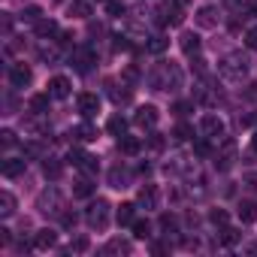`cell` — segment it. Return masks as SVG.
<instances>
[{"label":"cell","mask_w":257,"mask_h":257,"mask_svg":"<svg viewBox=\"0 0 257 257\" xmlns=\"http://www.w3.org/2000/svg\"><path fill=\"white\" fill-rule=\"evenodd\" d=\"M182 82H185V76H182L179 64H173V61H161V64L149 73V85H152L155 91H179Z\"/></svg>","instance_id":"6da1fadb"},{"label":"cell","mask_w":257,"mask_h":257,"mask_svg":"<svg viewBox=\"0 0 257 257\" xmlns=\"http://www.w3.org/2000/svg\"><path fill=\"white\" fill-rule=\"evenodd\" d=\"M248 73H251V61H248V55H242V52H230L227 58H221L218 61V76L224 79V82H242V79H248Z\"/></svg>","instance_id":"7a4b0ae2"},{"label":"cell","mask_w":257,"mask_h":257,"mask_svg":"<svg viewBox=\"0 0 257 257\" xmlns=\"http://www.w3.org/2000/svg\"><path fill=\"white\" fill-rule=\"evenodd\" d=\"M64 209H67V203H64V194H61L58 188H46V191L37 194V212H40V215H46V218H61Z\"/></svg>","instance_id":"3957f363"},{"label":"cell","mask_w":257,"mask_h":257,"mask_svg":"<svg viewBox=\"0 0 257 257\" xmlns=\"http://www.w3.org/2000/svg\"><path fill=\"white\" fill-rule=\"evenodd\" d=\"M109 200H103V197H97V200H91L88 203V209H85V224L91 227V230H106V224H109Z\"/></svg>","instance_id":"277c9868"},{"label":"cell","mask_w":257,"mask_h":257,"mask_svg":"<svg viewBox=\"0 0 257 257\" xmlns=\"http://www.w3.org/2000/svg\"><path fill=\"white\" fill-rule=\"evenodd\" d=\"M212 161H215V170H221V173H227L233 164H236V140H230V137H224L221 140V146L212 152Z\"/></svg>","instance_id":"5b68a950"},{"label":"cell","mask_w":257,"mask_h":257,"mask_svg":"<svg viewBox=\"0 0 257 257\" xmlns=\"http://www.w3.org/2000/svg\"><path fill=\"white\" fill-rule=\"evenodd\" d=\"M25 134L34 137V140H46L49 137V118L43 112H31L25 118Z\"/></svg>","instance_id":"8992f818"},{"label":"cell","mask_w":257,"mask_h":257,"mask_svg":"<svg viewBox=\"0 0 257 257\" xmlns=\"http://www.w3.org/2000/svg\"><path fill=\"white\" fill-rule=\"evenodd\" d=\"M67 161L82 173V176H97V158H91L88 152H82V149H73L70 155H67Z\"/></svg>","instance_id":"52a82bcc"},{"label":"cell","mask_w":257,"mask_h":257,"mask_svg":"<svg viewBox=\"0 0 257 257\" xmlns=\"http://www.w3.org/2000/svg\"><path fill=\"white\" fill-rule=\"evenodd\" d=\"M200 137H209V140L224 137V121H221V115L209 112V115H203V118H200Z\"/></svg>","instance_id":"ba28073f"},{"label":"cell","mask_w":257,"mask_h":257,"mask_svg":"<svg viewBox=\"0 0 257 257\" xmlns=\"http://www.w3.org/2000/svg\"><path fill=\"white\" fill-rule=\"evenodd\" d=\"M158 121H161V112L155 106H140L137 115H134V124L140 127V131H155Z\"/></svg>","instance_id":"9c48e42d"},{"label":"cell","mask_w":257,"mask_h":257,"mask_svg":"<svg viewBox=\"0 0 257 257\" xmlns=\"http://www.w3.org/2000/svg\"><path fill=\"white\" fill-rule=\"evenodd\" d=\"M106 88H109V97H112L115 106H124V103H131V100H134V88H131V82H106Z\"/></svg>","instance_id":"30bf717a"},{"label":"cell","mask_w":257,"mask_h":257,"mask_svg":"<svg viewBox=\"0 0 257 257\" xmlns=\"http://www.w3.org/2000/svg\"><path fill=\"white\" fill-rule=\"evenodd\" d=\"M31 79H34V73L28 64H10V85L13 88H25V85H31Z\"/></svg>","instance_id":"8fae6325"},{"label":"cell","mask_w":257,"mask_h":257,"mask_svg":"<svg viewBox=\"0 0 257 257\" xmlns=\"http://www.w3.org/2000/svg\"><path fill=\"white\" fill-rule=\"evenodd\" d=\"M134 251V245H131V239H121V236H115V239H109L106 245H103V254L106 257H127V254H131Z\"/></svg>","instance_id":"7c38bea8"},{"label":"cell","mask_w":257,"mask_h":257,"mask_svg":"<svg viewBox=\"0 0 257 257\" xmlns=\"http://www.w3.org/2000/svg\"><path fill=\"white\" fill-rule=\"evenodd\" d=\"M49 94H52V100H67V97L73 94L70 79H67V76H55V79L49 82Z\"/></svg>","instance_id":"4fadbf2b"},{"label":"cell","mask_w":257,"mask_h":257,"mask_svg":"<svg viewBox=\"0 0 257 257\" xmlns=\"http://www.w3.org/2000/svg\"><path fill=\"white\" fill-rule=\"evenodd\" d=\"M137 203H140L143 209H158V203H161V191H158L155 185H143L140 194H137Z\"/></svg>","instance_id":"5bb4252c"},{"label":"cell","mask_w":257,"mask_h":257,"mask_svg":"<svg viewBox=\"0 0 257 257\" xmlns=\"http://www.w3.org/2000/svg\"><path fill=\"white\" fill-rule=\"evenodd\" d=\"M25 170H28L25 158H7L4 164H0V173H4L7 179H19V176H25Z\"/></svg>","instance_id":"9a60e30c"},{"label":"cell","mask_w":257,"mask_h":257,"mask_svg":"<svg viewBox=\"0 0 257 257\" xmlns=\"http://www.w3.org/2000/svg\"><path fill=\"white\" fill-rule=\"evenodd\" d=\"M131 182H134V173L131 170H127V167H112L109 170V185L112 188H131Z\"/></svg>","instance_id":"2e32d148"},{"label":"cell","mask_w":257,"mask_h":257,"mask_svg":"<svg viewBox=\"0 0 257 257\" xmlns=\"http://www.w3.org/2000/svg\"><path fill=\"white\" fill-rule=\"evenodd\" d=\"M94 191H97L94 176H82V179H76V182H73V197H79V200H91V197H94Z\"/></svg>","instance_id":"e0dca14e"},{"label":"cell","mask_w":257,"mask_h":257,"mask_svg":"<svg viewBox=\"0 0 257 257\" xmlns=\"http://www.w3.org/2000/svg\"><path fill=\"white\" fill-rule=\"evenodd\" d=\"M79 112H82V118H94L100 112V97L97 94H79Z\"/></svg>","instance_id":"ac0fdd59"},{"label":"cell","mask_w":257,"mask_h":257,"mask_svg":"<svg viewBox=\"0 0 257 257\" xmlns=\"http://www.w3.org/2000/svg\"><path fill=\"white\" fill-rule=\"evenodd\" d=\"M70 137H73V140H79V143H94V140H97V127L85 118L82 124H76V127H73V134H70Z\"/></svg>","instance_id":"d6986e66"},{"label":"cell","mask_w":257,"mask_h":257,"mask_svg":"<svg viewBox=\"0 0 257 257\" xmlns=\"http://www.w3.org/2000/svg\"><path fill=\"white\" fill-rule=\"evenodd\" d=\"M218 19H221V16H218L215 7H203V10H197V16H194V22H197L200 28H206V31H209V28H218Z\"/></svg>","instance_id":"ffe728a7"},{"label":"cell","mask_w":257,"mask_h":257,"mask_svg":"<svg viewBox=\"0 0 257 257\" xmlns=\"http://www.w3.org/2000/svg\"><path fill=\"white\" fill-rule=\"evenodd\" d=\"M115 221H118V227L134 224V221H137V203H121V206L115 209Z\"/></svg>","instance_id":"44dd1931"},{"label":"cell","mask_w":257,"mask_h":257,"mask_svg":"<svg viewBox=\"0 0 257 257\" xmlns=\"http://www.w3.org/2000/svg\"><path fill=\"white\" fill-rule=\"evenodd\" d=\"M179 46H182V52H185L188 58H197V55H200V37L191 34V31H185V34L179 37Z\"/></svg>","instance_id":"7402d4cb"},{"label":"cell","mask_w":257,"mask_h":257,"mask_svg":"<svg viewBox=\"0 0 257 257\" xmlns=\"http://www.w3.org/2000/svg\"><path fill=\"white\" fill-rule=\"evenodd\" d=\"M58 245V233L55 230H37V236H34V248H40V251H49V248H55Z\"/></svg>","instance_id":"603a6c76"},{"label":"cell","mask_w":257,"mask_h":257,"mask_svg":"<svg viewBox=\"0 0 257 257\" xmlns=\"http://www.w3.org/2000/svg\"><path fill=\"white\" fill-rule=\"evenodd\" d=\"M118 152H124V155H140L143 152V140L140 137H118Z\"/></svg>","instance_id":"cb8c5ba5"},{"label":"cell","mask_w":257,"mask_h":257,"mask_svg":"<svg viewBox=\"0 0 257 257\" xmlns=\"http://www.w3.org/2000/svg\"><path fill=\"white\" fill-rule=\"evenodd\" d=\"M167 49H170V40H167L164 34H155V37L146 40V52H149V55H164Z\"/></svg>","instance_id":"d4e9b609"},{"label":"cell","mask_w":257,"mask_h":257,"mask_svg":"<svg viewBox=\"0 0 257 257\" xmlns=\"http://www.w3.org/2000/svg\"><path fill=\"white\" fill-rule=\"evenodd\" d=\"M236 212H239V221H242V224H254V221H257V203H254V200H242Z\"/></svg>","instance_id":"484cf974"},{"label":"cell","mask_w":257,"mask_h":257,"mask_svg":"<svg viewBox=\"0 0 257 257\" xmlns=\"http://www.w3.org/2000/svg\"><path fill=\"white\" fill-rule=\"evenodd\" d=\"M67 13H70V19H91L94 7H91V0H73Z\"/></svg>","instance_id":"4316f807"},{"label":"cell","mask_w":257,"mask_h":257,"mask_svg":"<svg viewBox=\"0 0 257 257\" xmlns=\"http://www.w3.org/2000/svg\"><path fill=\"white\" fill-rule=\"evenodd\" d=\"M34 28H37V37H40V40H52V37L58 34V22H55V19H40Z\"/></svg>","instance_id":"83f0119b"},{"label":"cell","mask_w":257,"mask_h":257,"mask_svg":"<svg viewBox=\"0 0 257 257\" xmlns=\"http://www.w3.org/2000/svg\"><path fill=\"white\" fill-rule=\"evenodd\" d=\"M61 173H64V164L58 161V158H43V176L46 179H61Z\"/></svg>","instance_id":"f1b7e54d"},{"label":"cell","mask_w":257,"mask_h":257,"mask_svg":"<svg viewBox=\"0 0 257 257\" xmlns=\"http://www.w3.org/2000/svg\"><path fill=\"white\" fill-rule=\"evenodd\" d=\"M16 215V197L10 191H0V218H13Z\"/></svg>","instance_id":"f546056e"},{"label":"cell","mask_w":257,"mask_h":257,"mask_svg":"<svg viewBox=\"0 0 257 257\" xmlns=\"http://www.w3.org/2000/svg\"><path fill=\"white\" fill-rule=\"evenodd\" d=\"M37 52H40V58H43L46 64H55V61L61 58V49H58L55 43H46V40L40 43V49H37Z\"/></svg>","instance_id":"4dcf8cb0"},{"label":"cell","mask_w":257,"mask_h":257,"mask_svg":"<svg viewBox=\"0 0 257 257\" xmlns=\"http://www.w3.org/2000/svg\"><path fill=\"white\" fill-rule=\"evenodd\" d=\"M106 131H109L112 137H124V131H127V121H124L121 115H112V118L106 121Z\"/></svg>","instance_id":"1f68e13d"},{"label":"cell","mask_w":257,"mask_h":257,"mask_svg":"<svg viewBox=\"0 0 257 257\" xmlns=\"http://www.w3.org/2000/svg\"><path fill=\"white\" fill-rule=\"evenodd\" d=\"M91 248V242H88V236H76L67 248H64V254H85Z\"/></svg>","instance_id":"d6a6232c"},{"label":"cell","mask_w":257,"mask_h":257,"mask_svg":"<svg viewBox=\"0 0 257 257\" xmlns=\"http://www.w3.org/2000/svg\"><path fill=\"white\" fill-rule=\"evenodd\" d=\"M49 100H52V94H37V97H31V112H49Z\"/></svg>","instance_id":"836d02e7"},{"label":"cell","mask_w":257,"mask_h":257,"mask_svg":"<svg viewBox=\"0 0 257 257\" xmlns=\"http://www.w3.org/2000/svg\"><path fill=\"white\" fill-rule=\"evenodd\" d=\"M164 146H167V140H164V134H152V137L146 140V149H149L152 155H158V152H164Z\"/></svg>","instance_id":"e575fe53"},{"label":"cell","mask_w":257,"mask_h":257,"mask_svg":"<svg viewBox=\"0 0 257 257\" xmlns=\"http://www.w3.org/2000/svg\"><path fill=\"white\" fill-rule=\"evenodd\" d=\"M131 227H134V236H137V239H149V236H152V224H149V221H134Z\"/></svg>","instance_id":"d590c367"},{"label":"cell","mask_w":257,"mask_h":257,"mask_svg":"<svg viewBox=\"0 0 257 257\" xmlns=\"http://www.w3.org/2000/svg\"><path fill=\"white\" fill-rule=\"evenodd\" d=\"M191 137H194V127H188V124H179V127H176V134H173L176 143H188Z\"/></svg>","instance_id":"8d00e7d4"},{"label":"cell","mask_w":257,"mask_h":257,"mask_svg":"<svg viewBox=\"0 0 257 257\" xmlns=\"http://www.w3.org/2000/svg\"><path fill=\"white\" fill-rule=\"evenodd\" d=\"M22 19H25L28 25H37V22L43 19V10H40V7H25V13H22Z\"/></svg>","instance_id":"74e56055"},{"label":"cell","mask_w":257,"mask_h":257,"mask_svg":"<svg viewBox=\"0 0 257 257\" xmlns=\"http://www.w3.org/2000/svg\"><path fill=\"white\" fill-rule=\"evenodd\" d=\"M236 242H239V230H233V227L224 224V230H221V245H236Z\"/></svg>","instance_id":"f35d334b"},{"label":"cell","mask_w":257,"mask_h":257,"mask_svg":"<svg viewBox=\"0 0 257 257\" xmlns=\"http://www.w3.org/2000/svg\"><path fill=\"white\" fill-rule=\"evenodd\" d=\"M161 230H164L167 236H170V233H176V230H179L176 218H173V215H161Z\"/></svg>","instance_id":"ab89813d"},{"label":"cell","mask_w":257,"mask_h":257,"mask_svg":"<svg viewBox=\"0 0 257 257\" xmlns=\"http://www.w3.org/2000/svg\"><path fill=\"white\" fill-rule=\"evenodd\" d=\"M245 49L248 52H257V28H248L245 31Z\"/></svg>","instance_id":"60d3db41"},{"label":"cell","mask_w":257,"mask_h":257,"mask_svg":"<svg viewBox=\"0 0 257 257\" xmlns=\"http://www.w3.org/2000/svg\"><path fill=\"white\" fill-rule=\"evenodd\" d=\"M61 224H64L67 230H73V227L79 224V215H76V212H67V209H64V215H61Z\"/></svg>","instance_id":"b9f144b4"},{"label":"cell","mask_w":257,"mask_h":257,"mask_svg":"<svg viewBox=\"0 0 257 257\" xmlns=\"http://www.w3.org/2000/svg\"><path fill=\"white\" fill-rule=\"evenodd\" d=\"M106 13H109L112 19H121V16H124V7L118 4V0H109V4H106Z\"/></svg>","instance_id":"7bdbcfd3"},{"label":"cell","mask_w":257,"mask_h":257,"mask_svg":"<svg viewBox=\"0 0 257 257\" xmlns=\"http://www.w3.org/2000/svg\"><path fill=\"white\" fill-rule=\"evenodd\" d=\"M0 143H4V149H13L16 146V134L13 131H0Z\"/></svg>","instance_id":"ee69618b"},{"label":"cell","mask_w":257,"mask_h":257,"mask_svg":"<svg viewBox=\"0 0 257 257\" xmlns=\"http://www.w3.org/2000/svg\"><path fill=\"white\" fill-rule=\"evenodd\" d=\"M209 218H212V224H221V227L227 224V212H224V209H212V215H209Z\"/></svg>","instance_id":"f6af8a7d"},{"label":"cell","mask_w":257,"mask_h":257,"mask_svg":"<svg viewBox=\"0 0 257 257\" xmlns=\"http://www.w3.org/2000/svg\"><path fill=\"white\" fill-rule=\"evenodd\" d=\"M0 22H4V37L10 40V34H13V16H10V13H4V19H0Z\"/></svg>","instance_id":"bcb514c9"},{"label":"cell","mask_w":257,"mask_h":257,"mask_svg":"<svg viewBox=\"0 0 257 257\" xmlns=\"http://www.w3.org/2000/svg\"><path fill=\"white\" fill-rule=\"evenodd\" d=\"M137 79H140V70H137V67L131 64V67L124 70V82H137Z\"/></svg>","instance_id":"7dc6e473"},{"label":"cell","mask_w":257,"mask_h":257,"mask_svg":"<svg viewBox=\"0 0 257 257\" xmlns=\"http://www.w3.org/2000/svg\"><path fill=\"white\" fill-rule=\"evenodd\" d=\"M13 242V230L10 227H0V245H10Z\"/></svg>","instance_id":"c3c4849f"},{"label":"cell","mask_w":257,"mask_h":257,"mask_svg":"<svg viewBox=\"0 0 257 257\" xmlns=\"http://www.w3.org/2000/svg\"><path fill=\"white\" fill-rule=\"evenodd\" d=\"M245 19H257V0H251V4L245 7Z\"/></svg>","instance_id":"681fc988"},{"label":"cell","mask_w":257,"mask_h":257,"mask_svg":"<svg viewBox=\"0 0 257 257\" xmlns=\"http://www.w3.org/2000/svg\"><path fill=\"white\" fill-rule=\"evenodd\" d=\"M191 106H194V103H176V106H173V112H176V115H185Z\"/></svg>","instance_id":"f907efd6"},{"label":"cell","mask_w":257,"mask_h":257,"mask_svg":"<svg viewBox=\"0 0 257 257\" xmlns=\"http://www.w3.org/2000/svg\"><path fill=\"white\" fill-rule=\"evenodd\" d=\"M242 251H251V254H257V242H251V245H245Z\"/></svg>","instance_id":"816d5d0a"},{"label":"cell","mask_w":257,"mask_h":257,"mask_svg":"<svg viewBox=\"0 0 257 257\" xmlns=\"http://www.w3.org/2000/svg\"><path fill=\"white\" fill-rule=\"evenodd\" d=\"M251 149H254V152H257V134H254V137H251Z\"/></svg>","instance_id":"f5cc1de1"},{"label":"cell","mask_w":257,"mask_h":257,"mask_svg":"<svg viewBox=\"0 0 257 257\" xmlns=\"http://www.w3.org/2000/svg\"><path fill=\"white\" fill-rule=\"evenodd\" d=\"M100 4H109V0H100Z\"/></svg>","instance_id":"db71d44e"}]
</instances>
